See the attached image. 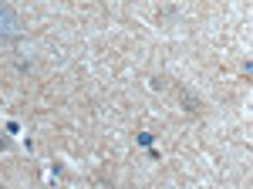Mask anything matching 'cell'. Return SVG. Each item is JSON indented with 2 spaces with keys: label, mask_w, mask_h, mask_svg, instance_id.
I'll use <instances>...</instances> for the list:
<instances>
[{
  "label": "cell",
  "mask_w": 253,
  "mask_h": 189,
  "mask_svg": "<svg viewBox=\"0 0 253 189\" xmlns=\"http://www.w3.org/2000/svg\"><path fill=\"white\" fill-rule=\"evenodd\" d=\"M24 31H20V17L14 14V7L0 3V41H17Z\"/></svg>",
  "instance_id": "obj_1"
}]
</instances>
